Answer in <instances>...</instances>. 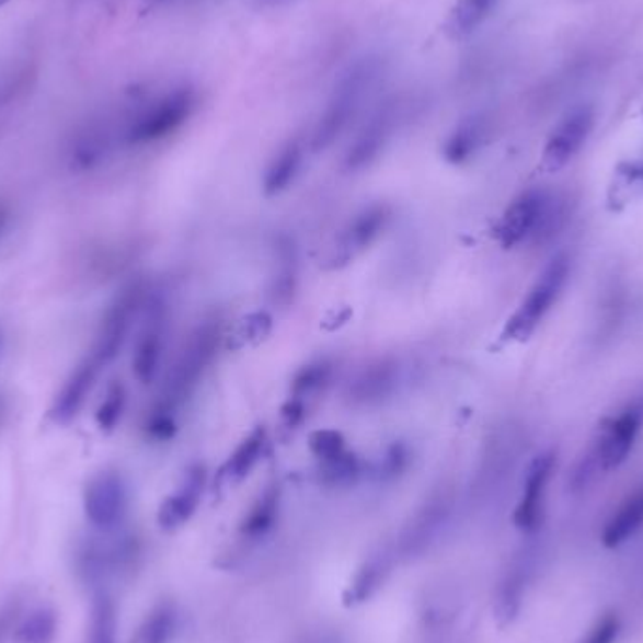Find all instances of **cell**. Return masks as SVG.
Segmentation results:
<instances>
[{
  "instance_id": "obj_1",
  "label": "cell",
  "mask_w": 643,
  "mask_h": 643,
  "mask_svg": "<svg viewBox=\"0 0 643 643\" xmlns=\"http://www.w3.org/2000/svg\"><path fill=\"white\" fill-rule=\"evenodd\" d=\"M382 70L384 65L380 57L371 55L352 62L351 67L338 76L332 96L328 100V106L312 134L314 151L328 149L343 134L346 126L351 125L359 107L364 106L365 99L371 93L372 87L377 85Z\"/></svg>"
},
{
  "instance_id": "obj_2",
  "label": "cell",
  "mask_w": 643,
  "mask_h": 643,
  "mask_svg": "<svg viewBox=\"0 0 643 643\" xmlns=\"http://www.w3.org/2000/svg\"><path fill=\"white\" fill-rule=\"evenodd\" d=\"M564 220V199L544 188H531L519 194L504 211L495 228V236L504 249H514L527 241L544 243L563 228Z\"/></svg>"
},
{
  "instance_id": "obj_3",
  "label": "cell",
  "mask_w": 643,
  "mask_h": 643,
  "mask_svg": "<svg viewBox=\"0 0 643 643\" xmlns=\"http://www.w3.org/2000/svg\"><path fill=\"white\" fill-rule=\"evenodd\" d=\"M222 341V324L219 319L206 320L194 330L188 337L180 358L173 365L172 371L168 375L164 392L160 395L157 405L168 411L175 412V409L188 399V395L196 390L199 378L209 369L213 359L219 352Z\"/></svg>"
},
{
  "instance_id": "obj_4",
  "label": "cell",
  "mask_w": 643,
  "mask_h": 643,
  "mask_svg": "<svg viewBox=\"0 0 643 643\" xmlns=\"http://www.w3.org/2000/svg\"><path fill=\"white\" fill-rule=\"evenodd\" d=\"M196 107V93L191 87H177L143 107L126 126L128 146H147L164 140L191 119Z\"/></svg>"
},
{
  "instance_id": "obj_5",
  "label": "cell",
  "mask_w": 643,
  "mask_h": 643,
  "mask_svg": "<svg viewBox=\"0 0 643 643\" xmlns=\"http://www.w3.org/2000/svg\"><path fill=\"white\" fill-rule=\"evenodd\" d=\"M569 273H571V260L566 254H558L551 260L529 294L525 296L518 311L514 312L508 320V324L504 328V338L525 341L531 337L563 292L564 285L569 280Z\"/></svg>"
},
{
  "instance_id": "obj_6",
  "label": "cell",
  "mask_w": 643,
  "mask_h": 643,
  "mask_svg": "<svg viewBox=\"0 0 643 643\" xmlns=\"http://www.w3.org/2000/svg\"><path fill=\"white\" fill-rule=\"evenodd\" d=\"M146 306L147 288L143 283H130L113 299L102 319L99 337L91 354L102 367L112 364L119 356L126 338L133 332L134 322Z\"/></svg>"
},
{
  "instance_id": "obj_7",
  "label": "cell",
  "mask_w": 643,
  "mask_h": 643,
  "mask_svg": "<svg viewBox=\"0 0 643 643\" xmlns=\"http://www.w3.org/2000/svg\"><path fill=\"white\" fill-rule=\"evenodd\" d=\"M643 429V399H634L629 405L606 420L598 429L593 458L598 469L613 471L629 459Z\"/></svg>"
},
{
  "instance_id": "obj_8",
  "label": "cell",
  "mask_w": 643,
  "mask_h": 643,
  "mask_svg": "<svg viewBox=\"0 0 643 643\" xmlns=\"http://www.w3.org/2000/svg\"><path fill=\"white\" fill-rule=\"evenodd\" d=\"M128 487L117 471L94 474L83 491V510L89 524L99 531H113L125 519Z\"/></svg>"
},
{
  "instance_id": "obj_9",
  "label": "cell",
  "mask_w": 643,
  "mask_h": 643,
  "mask_svg": "<svg viewBox=\"0 0 643 643\" xmlns=\"http://www.w3.org/2000/svg\"><path fill=\"white\" fill-rule=\"evenodd\" d=\"M558 463L555 451H544L527 469L524 482V493L519 498L518 508L514 512V524L519 531L532 535L540 531L546 516V491L550 485L553 469Z\"/></svg>"
},
{
  "instance_id": "obj_10",
  "label": "cell",
  "mask_w": 643,
  "mask_h": 643,
  "mask_svg": "<svg viewBox=\"0 0 643 643\" xmlns=\"http://www.w3.org/2000/svg\"><path fill=\"white\" fill-rule=\"evenodd\" d=\"M593 123L595 113L589 106L574 107L572 112L566 113L546 141L542 154L546 170L559 172L561 168L566 167L589 138Z\"/></svg>"
},
{
  "instance_id": "obj_11",
  "label": "cell",
  "mask_w": 643,
  "mask_h": 643,
  "mask_svg": "<svg viewBox=\"0 0 643 643\" xmlns=\"http://www.w3.org/2000/svg\"><path fill=\"white\" fill-rule=\"evenodd\" d=\"M146 309L143 328L134 348L133 371L134 377L138 378L141 384H151L157 377L160 358H162L167 319H164V306L159 299L149 301Z\"/></svg>"
},
{
  "instance_id": "obj_12",
  "label": "cell",
  "mask_w": 643,
  "mask_h": 643,
  "mask_svg": "<svg viewBox=\"0 0 643 643\" xmlns=\"http://www.w3.org/2000/svg\"><path fill=\"white\" fill-rule=\"evenodd\" d=\"M395 119H398L395 102H386L384 106L375 112L369 123L364 126V130L358 134V138L352 143L346 153L345 167L356 172L369 167L372 160H377L392 136Z\"/></svg>"
},
{
  "instance_id": "obj_13",
  "label": "cell",
  "mask_w": 643,
  "mask_h": 643,
  "mask_svg": "<svg viewBox=\"0 0 643 643\" xmlns=\"http://www.w3.org/2000/svg\"><path fill=\"white\" fill-rule=\"evenodd\" d=\"M100 371H102V365L93 356L83 359L73 369L72 375L60 388L59 395L55 398L54 406H51V418L57 424L68 425L72 420H76L85 405L87 398L93 392Z\"/></svg>"
},
{
  "instance_id": "obj_14",
  "label": "cell",
  "mask_w": 643,
  "mask_h": 643,
  "mask_svg": "<svg viewBox=\"0 0 643 643\" xmlns=\"http://www.w3.org/2000/svg\"><path fill=\"white\" fill-rule=\"evenodd\" d=\"M204 485H206L204 467L188 469L177 491H173L172 495L160 504L157 519L164 531L180 529L181 525H185L193 518L204 493Z\"/></svg>"
},
{
  "instance_id": "obj_15",
  "label": "cell",
  "mask_w": 643,
  "mask_h": 643,
  "mask_svg": "<svg viewBox=\"0 0 643 643\" xmlns=\"http://www.w3.org/2000/svg\"><path fill=\"white\" fill-rule=\"evenodd\" d=\"M399 384V364L384 358L367 365L358 378L352 382L348 395L356 405H377L390 398Z\"/></svg>"
},
{
  "instance_id": "obj_16",
  "label": "cell",
  "mask_w": 643,
  "mask_h": 643,
  "mask_svg": "<svg viewBox=\"0 0 643 643\" xmlns=\"http://www.w3.org/2000/svg\"><path fill=\"white\" fill-rule=\"evenodd\" d=\"M392 219L390 207L377 204V206L365 207L354 219L345 226V230L338 238V249L354 256L365 251L377 241L378 236L384 232L386 226Z\"/></svg>"
},
{
  "instance_id": "obj_17",
  "label": "cell",
  "mask_w": 643,
  "mask_h": 643,
  "mask_svg": "<svg viewBox=\"0 0 643 643\" xmlns=\"http://www.w3.org/2000/svg\"><path fill=\"white\" fill-rule=\"evenodd\" d=\"M643 529V485L632 491L623 503L619 504L616 514L606 524L602 532V544L610 550L627 544L630 538L636 537Z\"/></svg>"
},
{
  "instance_id": "obj_18",
  "label": "cell",
  "mask_w": 643,
  "mask_h": 643,
  "mask_svg": "<svg viewBox=\"0 0 643 643\" xmlns=\"http://www.w3.org/2000/svg\"><path fill=\"white\" fill-rule=\"evenodd\" d=\"M487 138V119L485 115L474 113L464 117L453 130L445 143V157L451 164H463L478 153V149L484 146Z\"/></svg>"
},
{
  "instance_id": "obj_19",
  "label": "cell",
  "mask_w": 643,
  "mask_h": 643,
  "mask_svg": "<svg viewBox=\"0 0 643 643\" xmlns=\"http://www.w3.org/2000/svg\"><path fill=\"white\" fill-rule=\"evenodd\" d=\"M301 162H303V147L299 141H288L286 146L280 147L279 153L275 154L269 162L266 177H264V191L267 196L283 193L292 185L301 170Z\"/></svg>"
},
{
  "instance_id": "obj_20",
  "label": "cell",
  "mask_w": 643,
  "mask_h": 643,
  "mask_svg": "<svg viewBox=\"0 0 643 643\" xmlns=\"http://www.w3.org/2000/svg\"><path fill=\"white\" fill-rule=\"evenodd\" d=\"M446 514H448V498L445 495L433 497L429 503L425 504L406 529L405 550L409 553L424 550L425 544L437 535L440 525L446 519Z\"/></svg>"
},
{
  "instance_id": "obj_21",
  "label": "cell",
  "mask_w": 643,
  "mask_h": 643,
  "mask_svg": "<svg viewBox=\"0 0 643 643\" xmlns=\"http://www.w3.org/2000/svg\"><path fill=\"white\" fill-rule=\"evenodd\" d=\"M498 0H458L448 15L446 31L451 38H464L474 33L493 14Z\"/></svg>"
},
{
  "instance_id": "obj_22",
  "label": "cell",
  "mask_w": 643,
  "mask_h": 643,
  "mask_svg": "<svg viewBox=\"0 0 643 643\" xmlns=\"http://www.w3.org/2000/svg\"><path fill=\"white\" fill-rule=\"evenodd\" d=\"M59 632V617L49 606H38L21 616L15 627L14 643H54Z\"/></svg>"
},
{
  "instance_id": "obj_23",
  "label": "cell",
  "mask_w": 643,
  "mask_h": 643,
  "mask_svg": "<svg viewBox=\"0 0 643 643\" xmlns=\"http://www.w3.org/2000/svg\"><path fill=\"white\" fill-rule=\"evenodd\" d=\"M640 198H643V162H624L613 173L608 188V206L619 211Z\"/></svg>"
},
{
  "instance_id": "obj_24",
  "label": "cell",
  "mask_w": 643,
  "mask_h": 643,
  "mask_svg": "<svg viewBox=\"0 0 643 643\" xmlns=\"http://www.w3.org/2000/svg\"><path fill=\"white\" fill-rule=\"evenodd\" d=\"M280 491L277 485H267L266 490L260 493L256 503L252 504L251 512L246 514L241 531L246 537H264L272 531L273 525L279 516Z\"/></svg>"
},
{
  "instance_id": "obj_25",
  "label": "cell",
  "mask_w": 643,
  "mask_h": 643,
  "mask_svg": "<svg viewBox=\"0 0 643 643\" xmlns=\"http://www.w3.org/2000/svg\"><path fill=\"white\" fill-rule=\"evenodd\" d=\"M177 629V611L173 604L160 602L147 613L134 634L133 643H170Z\"/></svg>"
},
{
  "instance_id": "obj_26",
  "label": "cell",
  "mask_w": 643,
  "mask_h": 643,
  "mask_svg": "<svg viewBox=\"0 0 643 643\" xmlns=\"http://www.w3.org/2000/svg\"><path fill=\"white\" fill-rule=\"evenodd\" d=\"M107 153H110L107 134L102 128H89L85 133L80 134L78 140L73 141L70 162L76 170L87 172V170L100 167Z\"/></svg>"
},
{
  "instance_id": "obj_27",
  "label": "cell",
  "mask_w": 643,
  "mask_h": 643,
  "mask_svg": "<svg viewBox=\"0 0 643 643\" xmlns=\"http://www.w3.org/2000/svg\"><path fill=\"white\" fill-rule=\"evenodd\" d=\"M266 429L264 427H256L249 437L236 448L228 463H226L225 471L230 480L233 482H241L243 478L251 474L252 469L256 467L264 448H266Z\"/></svg>"
},
{
  "instance_id": "obj_28",
  "label": "cell",
  "mask_w": 643,
  "mask_h": 643,
  "mask_svg": "<svg viewBox=\"0 0 643 643\" xmlns=\"http://www.w3.org/2000/svg\"><path fill=\"white\" fill-rule=\"evenodd\" d=\"M527 584H529V569L525 564L514 566L504 577L503 584L498 587L497 597V613L504 623H510L512 619L518 616Z\"/></svg>"
},
{
  "instance_id": "obj_29",
  "label": "cell",
  "mask_w": 643,
  "mask_h": 643,
  "mask_svg": "<svg viewBox=\"0 0 643 643\" xmlns=\"http://www.w3.org/2000/svg\"><path fill=\"white\" fill-rule=\"evenodd\" d=\"M117 608L110 595L100 593L93 600L91 608V623L87 643H117Z\"/></svg>"
},
{
  "instance_id": "obj_30",
  "label": "cell",
  "mask_w": 643,
  "mask_h": 643,
  "mask_svg": "<svg viewBox=\"0 0 643 643\" xmlns=\"http://www.w3.org/2000/svg\"><path fill=\"white\" fill-rule=\"evenodd\" d=\"M332 378V365L328 361H317V364L306 365L301 371L296 375L292 382L294 399L309 398L324 390Z\"/></svg>"
},
{
  "instance_id": "obj_31",
  "label": "cell",
  "mask_w": 643,
  "mask_h": 643,
  "mask_svg": "<svg viewBox=\"0 0 643 643\" xmlns=\"http://www.w3.org/2000/svg\"><path fill=\"white\" fill-rule=\"evenodd\" d=\"M125 406V386L115 382L107 388L106 398L100 403L99 411H96V425H99L100 432L112 433L119 425Z\"/></svg>"
},
{
  "instance_id": "obj_32",
  "label": "cell",
  "mask_w": 643,
  "mask_h": 643,
  "mask_svg": "<svg viewBox=\"0 0 643 643\" xmlns=\"http://www.w3.org/2000/svg\"><path fill=\"white\" fill-rule=\"evenodd\" d=\"M384 569V561L372 559L358 572L356 582L352 585V597L356 602H364L365 598L371 597L372 590L377 589L380 582H382Z\"/></svg>"
},
{
  "instance_id": "obj_33",
  "label": "cell",
  "mask_w": 643,
  "mask_h": 643,
  "mask_svg": "<svg viewBox=\"0 0 643 643\" xmlns=\"http://www.w3.org/2000/svg\"><path fill=\"white\" fill-rule=\"evenodd\" d=\"M309 446H311L312 453H314L322 463H325V461H332V459L341 458L346 451L345 438H343L341 433L333 432V429L312 433Z\"/></svg>"
},
{
  "instance_id": "obj_34",
  "label": "cell",
  "mask_w": 643,
  "mask_h": 643,
  "mask_svg": "<svg viewBox=\"0 0 643 643\" xmlns=\"http://www.w3.org/2000/svg\"><path fill=\"white\" fill-rule=\"evenodd\" d=\"M322 464H324L322 474H324L325 482H330V484H348L359 474L358 458L348 451H345L341 458L325 461Z\"/></svg>"
},
{
  "instance_id": "obj_35",
  "label": "cell",
  "mask_w": 643,
  "mask_h": 643,
  "mask_svg": "<svg viewBox=\"0 0 643 643\" xmlns=\"http://www.w3.org/2000/svg\"><path fill=\"white\" fill-rule=\"evenodd\" d=\"M146 432L149 437L159 443H167L177 432L175 412L154 405L151 414L147 416Z\"/></svg>"
},
{
  "instance_id": "obj_36",
  "label": "cell",
  "mask_w": 643,
  "mask_h": 643,
  "mask_svg": "<svg viewBox=\"0 0 643 643\" xmlns=\"http://www.w3.org/2000/svg\"><path fill=\"white\" fill-rule=\"evenodd\" d=\"M621 634V619L613 611L598 617L597 623L590 627L582 643H617Z\"/></svg>"
},
{
  "instance_id": "obj_37",
  "label": "cell",
  "mask_w": 643,
  "mask_h": 643,
  "mask_svg": "<svg viewBox=\"0 0 643 643\" xmlns=\"http://www.w3.org/2000/svg\"><path fill=\"white\" fill-rule=\"evenodd\" d=\"M21 600L18 597L8 598L7 602L0 606V643H8L14 640L15 627L21 619Z\"/></svg>"
},
{
  "instance_id": "obj_38",
  "label": "cell",
  "mask_w": 643,
  "mask_h": 643,
  "mask_svg": "<svg viewBox=\"0 0 643 643\" xmlns=\"http://www.w3.org/2000/svg\"><path fill=\"white\" fill-rule=\"evenodd\" d=\"M409 458L411 456H409V448L405 445L395 443V445L390 446L386 451L384 459H382V464H380V476H399L401 472L405 471Z\"/></svg>"
},
{
  "instance_id": "obj_39",
  "label": "cell",
  "mask_w": 643,
  "mask_h": 643,
  "mask_svg": "<svg viewBox=\"0 0 643 643\" xmlns=\"http://www.w3.org/2000/svg\"><path fill=\"white\" fill-rule=\"evenodd\" d=\"M10 220H12V206L7 199L0 198V239L7 233Z\"/></svg>"
},
{
  "instance_id": "obj_40",
  "label": "cell",
  "mask_w": 643,
  "mask_h": 643,
  "mask_svg": "<svg viewBox=\"0 0 643 643\" xmlns=\"http://www.w3.org/2000/svg\"><path fill=\"white\" fill-rule=\"evenodd\" d=\"M262 7H280V4H286V2H290V0H259Z\"/></svg>"
},
{
  "instance_id": "obj_41",
  "label": "cell",
  "mask_w": 643,
  "mask_h": 643,
  "mask_svg": "<svg viewBox=\"0 0 643 643\" xmlns=\"http://www.w3.org/2000/svg\"><path fill=\"white\" fill-rule=\"evenodd\" d=\"M8 0H0V8L4 7V4H7Z\"/></svg>"
},
{
  "instance_id": "obj_42",
  "label": "cell",
  "mask_w": 643,
  "mask_h": 643,
  "mask_svg": "<svg viewBox=\"0 0 643 643\" xmlns=\"http://www.w3.org/2000/svg\"><path fill=\"white\" fill-rule=\"evenodd\" d=\"M0 351H2V332H0Z\"/></svg>"
},
{
  "instance_id": "obj_43",
  "label": "cell",
  "mask_w": 643,
  "mask_h": 643,
  "mask_svg": "<svg viewBox=\"0 0 643 643\" xmlns=\"http://www.w3.org/2000/svg\"><path fill=\"white\" fill-rule=\"evenodd\" d=\"M154 2H159V0H154Z\"/></svg>"
}]
</instances>
